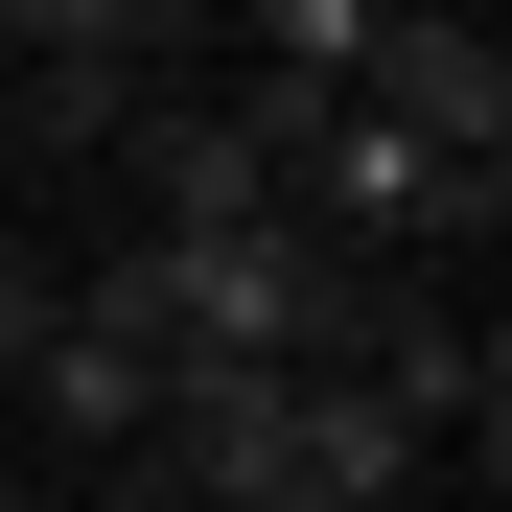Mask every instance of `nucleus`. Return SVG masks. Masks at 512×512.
I'll use <instances>...</instances> for the list:
<instances>
[{
    "label": "nucleus",
    "mask_w": 512,
    "mask_h": 512,
    "mask_svg": "<svg viewBox=\"0 0 512 512\" xmlns=\"http://www.w3.org/2000/svg\"><path fill=\"white\" fill-rule=\"evenodd\" d=\"M280 210L303 233H350V256H489L512 233V163H466V140H419V117H373V94H303L280 117Z\"/></svg>",
    "instance_id": "f257e3e1"
},
{
    "label": "nucleus",
    "mask_w": 512,
    "mask_h": 512,
    "mask_svg": "<svg viewBox=\"0 0 512 512\" xmlns=\"http://www.w3.org/2000/svg\"><path fill=\"white\" fill-rule=\"evenodd\" d=\"M350 94L419 117V140H466V163H512V47H489V0H396V24L350 47Z\"/></svg>",
    "instance_id": "f03ea898"
},
{
    "label": "nucleus",
    "mask_w": 512,
    "mask_h": 512,
    "mask_svg": "<svg viewBox=\"0 0 512 512\" xmlns=\"http://www.w3.org/2000/svg\"><path fill=\"white\" fill-rule=\"evenodd\" d=\"M24 419L70 466H140V419H163V326H117V303H47V350H24Z\"/></svg>",
    "instance_id": "7ed1b4c3"
},
{
    "label": "nucleus",
    "mask_w": 512,
    "mask_h": 512,
    "mask_svg": "<svg viewBox=\"0 0 512 512\" xmlns=\"http://www.w3.org/2000/svg\"><path fill=\"white\" fill-rule=\"evenodd\" d=\"M0 47H24V70H163L140 0H0Z\"/></svg>",
    "instance_id": "20e7f679"
},
{
    "label": "nucleus",
    "mask_w": 512,
    "mask_h": 512,
    "mask_svg": "<svg viewBox=\"0 0 512 512\" xmlns=\"http://www.w3.org/2000/svg\"><path fill=\"white\" fill-rule=\"evenodd\" d=\"M117 94H140V70H24V163H47V187L117 140Z\"/></svg>",
    "instance_id": "39448f33"
},
{
    "label": "nucleus",
    "mask_w": 512,
    "mask_h": 512,
    "mask_svg": "<svg viewBox=\"0 0 512 512\" xmlns=\"http://www.w3.org/2000/svg\"><path fill=\"white\" fill-rule=\"evenodd\" d=\"M47 303H70V256H47V233H0V373L47 350Z\"/></svg>",
    "instance_id": "423d86ee"
},
{
    "label": "nucleus",
    "mask_w": 512,
    "mask_h": 512,
    "mask_svg": "<svg viewBox=\"0 0 512 512\" xmlns=\"http://www.w3.org/2000/svg\"><path fill=\"white\" fill-rule=\"evenodd\" d=\"M210 24H233V0H140V47H163V70H210Z\"/></svg>",
    "instance_id": "0eeeda50"
},
{
    "label": "nucleus",
    "mask_w": 512,
    "mask_h": 512,
    "mask_svg": "<svg viewBox=\"0 0 512 512\" xmlns=\"http://www.w3.org/2000/svg\"><path fill=\"white\" fill-rule=\"evenodd\" d=\"M373 24H396V0H373Z\"/></svg>",
    "instance_id": "6e6552de"
}]
</instances>
